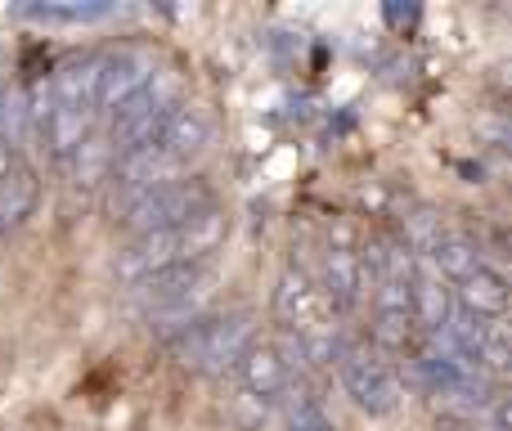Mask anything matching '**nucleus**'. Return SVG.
Here are the masks:
<instances>
[{"label": "nucleus", "mask_w": 512, "mask_h": 431, "mask_svg": "<svg viewBox=\"0 0 512 431\" xmlns=\"http://www.w3.org/2000/svg\"><path fill=\"white\" fill-rule=\"evenodd\" d=\"M14 167H18V153L9 149L5 140H0V180H5V176H9V171H14Z\"/></svg>", "instance_id": "29"}, {"label": "nucleus", "mask_w": 512, "mask_h": 431, "mask_svg": "<svg viewBox=\"0 0 512 431\" xmlns=\"http://www.w3.org/2000/svg\"><path fill=\"white\" fill-rule=\"evenodd\" d=\"M203 265H171V270H162V274H153V279H144L140 288H131L135 292V301H140V310L149 315V310H158V306H167L171 297H180L185 288H194L198 279H203Z\"/></svg>", "instance_id": "19"}, {"label": "nucleus", "mask_w": 512, "mask_h": 431, "mask_svg": "<svg viewBox=\"0 0 512 431\" xmlns=\"http://www.w3.org/2000/svg\"><path fill=\"white\" fill-rule=\"evenodd\" d=\"M212 185L207 180H171V185L153 189V194L135 198L126 212H117L126 234H153V229H180L189 216H198L203 207H212Z\"/></svg>", "instance_id": "3"}, {"label": "nucleus", "mask_w": 512, "mask_h": 431, "mask_svg": "<svg viewBox=\"0 0 512 431\" xmlns=\"http://www.w3.org/2000/svg\"><path fill=\"white\" fill-rule=\"evenodd\" d=\"M36 207V176L27 167H14L0 180V229H14L32 216Z\"/></svg>", "instance_id": "21"}, {"label": "nucleus", "mask_w": 512, "mask_h": 431, "mask_svg": "<svg viewBox=\"0 0 512 431\" xmlns=\"http://www.w3.org/2000/svg\"><path fill=\"white\" fill-rule=\"evenodd\" d=\"M508 427H512L508 396H490V431H508Z\"/></svg>", "instance_id": "27"}, {"label": "nucleus", "mask_w": 512, "mask_h": 431, "mask_svg": "<svg viewBox=\"0 0 512 431\" xmlns=\"http://www.w3.org/2000/svg\"><path fill=\"white\" fill-rule=\"evenodd\" d=\"M113 162H117V153H113V144H108V135H99V131H90L86 135V144H81L77 153H72L63 167L72 171V180L77 185H104L108 176H113Z\"/></svg>", "instance_id": "20"}, {"label": "nucleus", "mask_w": 512, "mask_h": 431, "mask_svg": "<svg viewBox=\"0 0 512 431\" xmlns=\"http://www.w3.org/2000/svg\"><path fill=\"white\" fill-rule=\"evenodd\" d=\"M216 135V113L207 104H198V99H180L176 113L167 117V126H162L158 144L167 158H176L180 167H185L189 158H198V153L212 144Z\"/></svg>", "instance_id": "8"}, {"label": "nucleus", "mask_w": 512, "mask_h": 431, "mask_svg": "<svg viewBox=\"0 0 512 431\" xmlns=\"http://www.w3.org/2000/svg\"><path fill=\"white\" fill-rule=\"evenodd\" d=\"M207 301H212V274H203L194 288H185L180 297H171L167 306L149 310L144 324H149V333L158 337V342H176L189 324H198V319L207 315Z\"/></svg>", "instance_id": "11"}, {"label": "nucleus", "mask_w": 512, "mask_h": 431, "mask_svg": "<svg viewBox=\"0 0 512 431\" xmlns=\"http://www.w3.org/2000/svg\"><path fill=\"white\" fill-rule=\"evenodd\" d=\"M436 431H481V427L472 423L468 414H445L441 423H436Z\"/></svg>", "instance_id": "28"}, {"label": "nucleus", "mask_w": 512, "mask_h": 431, "mask_svg": "<svg viewBox=\"0 0 512 431\" xmlns=\"http://www.w3.org/2000/svg\"><path fill=\"white\" fill-rule=\"evenodd\" d=\"M427 265H432L436 274H441L445 283H459V279H468L477 265H486V256H481V243L477 238H468V234H450L445 229L441 238H436V247L423 256Z\"/></svg>", "instance_id": "17"}, {"label": "nucleus", "mask_w": 512, "mask_h": 431, "mask_svg": "<svg viewBox=\"0 0 512 431\" xmlns=\"http://www.w3.org/2000/svg\"><path fill=\"white\" fill-rule=\"evenodd\" d=\"M252 342H256L252 310H234V315H212V310H207L198 324H189L185 333L171 342V351H176V360L185 364V369L225 373L248 355Z\"/></svg>", "instance_id": "1"}, {"label": "nucleus", "mask_w": 512, "mask_h": 431, "mask_svg": "<svg viewBox=\"0 0 512 431\" xmlns=\"http://www.w3.org/2000/svg\"><path fill=\"white\" fill-rule=\"evenodd\" d=\"M180 171L176 158L162 153V144H149V149H131V153H117L113 162V212H126L135 198L153 194V189L171 185Z\"/></svg>", "instance_id": "4"}, {"label": "nucleus", "mask_w": 512, "mask_h": 431, "mask_svg": "<svg viewBox=\"0 0 512 431\" xmlns=\"http://www.w3.org/2000/svg\"><path fill=\"white\" fill-rule=\"evenodd\" d=\"M409 315L414 328L423 333H441L454 315V288L432 270V265H414V279H409Z\"/></svg>", "instance_id": "9"}, {"label": "nucleus", "mask_w": 512, "mask_h": 431, "mask_svg": "<svg viewBox=\"0 0 512 431\" xmlns=\"http://www.w3.org/2000/svg\"><path fill=\"white\" fill-rule=\"evenodd\" d=\"M274 315H279V324L288 328V333H297V328H310V324H319V319H333V310H328L319 283L310 279L301 265H288L279 288H274Z\"/></svg>", "instance_id": "7"}, {"label": "nucleus", "mask_w": 512, "mask_h": 431, "mask_svg": "<svg viewBox=\"0 0 512 431\" xmlns=\"http://www.w3.org/2000/svg\"><path fill=\"white\" fill-rule=\"evenodd\" d=\"M239 378H243V391H248L252 400H265V405H274V400L292 387V373H288V364H283V355L274 351V342L248 346V355L239 360Z\"/></svg>", "instance_id": "10"}, {"label": "nucleus", "mask_w": 512, "mask_h": 431, "mask_svg": "<svg viewBox=\"0 0 512 431\" xmlns=\"http://www.w3.org/2000/svg\"><path fill=\"white\" fill-rule=\"evenodd\" d=\"M337 378H342L346 396L355 400V409H364L369 418L396 414L400 400H405V382L373 346H346L342 360H337Z\"/></svg>", "instance_id": "2"}, {"label": "nucleus", "mask_w": 512, "mask_h": 431, "mask_svg": "<svg viewBox=\"0 0 512 431\" xmlns=\"http://www.w3.org/2000/svg\"><path fill=\"white\" fill-rule=\"evenodd\" d=\"M45 149H50L54 162H68L72 153L86 144V135L95 131V113H77V108H50V113L36 122Z\"/></svg>", "instance_id": "15"}, {"label": "nucleus", "mask_w": 512, "mask_h": 431, "mask_svg": "<svg viewBox=\"0 0 512 431\" xmlns=\"http://www.w3.org/2000/svg\"><path fill=\"white\" fill-rule=\"evenodd\" d=\"M360 247H328L324 252V283H319V292H324L328 310H351L355 301L364 297V270H360Z\"/></svg>", "instance_id": "12"}, {"label": "nucleus", "mask_w": 512, "mask_h": 431, "mask_svg": "<svg viewBox=\"0 0 512 431\" xmlns=\"http://www.w3.org/2000/svg\"><path fill=\"white\" fill-rule=\"evenodd\" d=\"M454 292H459V310L486 319V324L508 315V279L499 270H490V265H477L468 279H459Z\"/></svg>", "instance_id": "14"}, {"label": "nucleus", "mask_w": 512, "mask_h": 431, "mask_svg": "<svg viewBox=\"0 0 512 431\" xmlns=\"http://www.w3.org/2000/svg\"><path fill=\"white\" fill-rule=\"evenodd\" d=\"M414 315H396V310H373V351L400 355L414 346Z\"/></svg>", "instance_id": "23"}, {"label": "nucleus", "mask_w": 512, "mask_h": 431, "mask_svg": "<svg viewBox=\"0 0 512 431\" xmlns=\"http://www.w3.org/2000/svg\"><path fill=\"white\" fill-rule=\"evenodd\" d=\"M279 400H283V423H288V431H337L328 409L310 391H292V396L283 391Z\"/></svg>", "instance_id": "24"}, {"label": "nucleus", "mask_w": 512, "mask_h": 431, "mask_svg": "<svg viewBox=\"0 0 512 431\" xmlns=\"http://www.w3.org/2000/svg\"><path fill=\"white\" fill-rule=\"evenodd\" d=\"M99 63H104V54H86V59H72L63 72H54L50 104L54 108H77V113H95Z\"/></svg>", "instance_id": "13"}, {"label": "nucleus", "mask_w": 512, "mask_h": 431, "mask_svg": "<svg viewBox=\"0 0 512 431\" xmlns=\"http://www.w3.org/2000/svg\"><path fill=\"white\" fill-rule=\"evenodd\" d=\"M158 72V59L153 50H117V54H104L99 63V86H95V108L104 113H117L135 90H144Z\"/></svg>", "instance_id": "6"}, {"label": "nucleus", "mask_w": 512, "mask_h": 431, "mask_svg": "<svg viewBox=\"0 0 512 431\" xmlns=\"http://www.w3.org/2000/svg\"><path fill=\"white\" fill-rule=\"evenodd\" d=\"M292 342H297V360L310 364V369H328V364H337L342 351L351 346L333 319H319V324H310V328H297Z\"/></svg>", "instance_id": "18"}, {"label": "nucleus", "mask_w": 512, "mask_h": 431, "mask_svg": "<svg viewBox=\"0 0 512 431\" xmlns=\"http://www.w3.org/2000/svg\"><path fill=\"white\" fill-rule=\"evenodd\" d=\"M180 234V261L185 265H203L207 256L216 252V247L225 243V234H230V220H225V212L221 207H203L198 216H189L185 225L176 229Z\"/></svg>", "instance_id": "16"}, {"label": "nucleus", "mask_w": 512, "mask_h": 431, "mask_svg": "<svg viewBox=\"0 0 512 431\" xmlns=\"http://www.w3.org/2000/svg\"><path fill=\"white\" fill-rule=\"evenodd\" d=\"M23 14L41 23H90V18L113 14V5H27Z\"/></svg>", "instance_id": "26"}, {"label": "nucleus", "mask_w": 512, "mask_h": 431, "mask_svg": "<svg viewBox=\"0 0 512 431\" xmlns=\"http://www.w3.org/2000/svg\"><path fill=\"white\" fill-rule=\"evenodd\" d=\"M171 265H185L180 261V234L176 229H153V234H135L131 243L117 252L113 274L122 288H140L144 279L171 270Z\"/></svg>", "instance_id": "5"}, {"label": "nucleus", "mask_w": 512, "mask_h": 431, "mask_svg": "<svg viewBox=\"0 0 512 431\" xmlns=\"http://www.w3.org/2000/svg\"><path fill=\"white\" fill-rule=\"evenodd\" d=\"M512 364V337H508V319H490L481 333V351H477V369L504 378Z\"/></svg>", "instance_id": "25"}, {"label": "nucleus", "mask_w": 512, "mask_h": 431, "mask_svg": "<svg viewBox=\"0 0 512 431\" xmlns=\"http://www.w3.org/2000/svg\"><path fill=\"white\" fill-rule=\"evenodd\" d=\"M441 234H445V229H441V216H436L432 207H423V203L409 207V212L400 216V229H396V238L405 243V252L414 256V261H418V256L432 252L436 238H441Z\"/></svg>", "instance_id": "22"}]
</instances>
